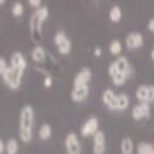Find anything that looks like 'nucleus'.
I'll list each match as a JSON object with an SVG mask.
<instances>
[{
  "instance_id": "obj_1",
  "label": "nucleus",
  "mask_w": 154,
  "mask_h": 154,
  "mask_svg": "<svg viewBox=\"0 0 154 154\" xmlns=\"http://www.w3.org/2000/svg\"><path fill=\"white\" fill-rule=\"evenodd\" d=\"M49 15V11L47 6H41L36 9V11L32 14L31 19H30V30L32 36L36 38V41H38L41 33H42V26H43V22L47 20Z\"/></svg>"
},
{
  "instance_id": "obj_2",
  "label": "nucleus",
  "mask_w": 154,
  "mask_h": 154,
  "mask_svg": "<svg viewBox=\"0 0 154 154\" xmlns=\"http://www.w3.org/2000/svg\"><path fill=\"white\" fill-rule=\"evenodd\" d=\"M3 76V80L4 83L11 89V90H16L19 89L21 82H22V76H23V70L20 69H15L12 68L11 66L8 67V69L4 72Z\"/></svg>"
},
{
  "instance_id": "obj_3",
  "label": "nucleus",
  "mask_w": 154,
  "mask_h": 154,
  "mask_svg": "<svg viewBox=\"0 0 154 154\" xmlns=\"http://www.w3.org/2000/svg\"><path fill=\"white\" fill-rule=\"evenodd\" d=\"M33 116L35 112L32 106L25 105L20 111V117H19V127L22 130H32L33 125Z\"/></svg>"
},
{
  "instance_id": "obj_4",
  "label": "nucleus",
  "mask_w": 154,
  "mask_h": 154,
  "mask_svg": "<svg viewBox=\"0 0 154 154\" xmlns=\"http://www.w3.org/2000/svg\"><path fill=\"white\" fill-rule=\"evenodd\" d=\"M64 144H66L67 154H80L82 153V144L79 142L78 136L74 132H70L67 134Z\"/></svg>"
},
{
  "instance_id": "obj_5",
  "label": "nucleus",
  "mask_w": 154,
  "mask_h": 154,
  "mask_svg": "<svg viewBox=\"0 0 154 154\" xmlns=\"http://www.w3.org/2000/svg\"><path fill=\"white\" fill-rule=\"evenodd\" d=\"M150 115V106L148 102H139L132 109V117L134 121H139L142 119H148Z\"/></svg>"
},
{
  "instance_id": "obj_6",
  "label": "nucleus",
  "mask_w": 154,
  "mask_h": 154,
  "mask_svg": "<svg viewBox=\"0 0 154 154\" xmlns=\"http://www.w3.org/2000/svg\"><path fill=\"white\" fill-rule=\"evenodd\" d=\"M99 131V120L96 117H90L88 119L84 125L80 127V133L83 137H89L94 136Z\"/></svg>"
},
{
  "instance_id": "obj_7",
  "label": "nucleus",
  "mask_w": 154,
  "mask_h": 154,
  "mask_svg": "<svg viewBox=\"0 0 154 154\" xmlns=\"http://www.w3.org/2000/svg\"><path fill=\"white\" fill-rule=\"evenodd\" d=\"M143 36L142 33L139 32H131L126 36V40H125V43H126V47L128 49H137V48H140L143 46Z\"/></svg>"
},
{
  "instance_id": "obj_8",
  "label": "nucleus",
  "mask_w": 154,
  "mask_h": 154,
  "mask_svg": "<svg viewBox=\"0 0 154 154\" xmlns=\"http://www.w3.org/2000/svg\"><path fill=\"white\" fill-rule=\"evenodd\" d=\"M106 152V137L102 131H97L94 134V147L93 153L94 154H105Z\"/></svg>"
},
{
  "instance_id": "obj_9",
  "label": "nucleus",
  "mask_w": 154,
  "mask_h": 154,
  "mask_svg": "<svg viewBox=\"0 0 154 154\" xmlns=\"http://www.w3.org/2000/svg\"><path fill=\"white\" fill-rule=\"evenodd\" d=\"M91 76H93V73L91 70L89 69L88 67H84L82 70L78 72V74L75 75L74 78V86H79V85H88L89 82L91 80Z\"/></svg>"
},
{
  "instance_id": "obj_10",
  "label": "nucleus",
  "mask_w": 154,
  "mask_h": 154,
  "mask_svg": "<svg viewBox=\"0 0 154 154\" xmlns=\"http://www.w3.org/2000/svg\"><path fill=\"white\" fill-rule=\"evenodd\" d=\"M10 66L15 69H20V70H23L27 68V60L25 58V56L21 53V52H14L11 54V58H10Z\"/></svg>"
},
{
  "instance_id": "obj_11",
  "label": "nucleus",
  "mask_w": 154,
  "mask_h": 154,
  "mask_svg": "<svg viewBox=\"0 0 154 154\" xmlns=\"http://www.w3.org/2000/svg\"><path fill=\"white\" fill-rule=\"evenodd\" d=\"M102 102H104L110 110L117 111V95L115 94V91L111 90V89H106V90L102 93Z\"/></svg>"
},
{
  "instance_id": "obj_12",
  "label": "nucleus",
  "mask_w": 154,
  "mask_h": 154,
  "mask_svg": "<svg viewBox=\"0 0 154 154\" xmlns=\"http://www.w3.org/2000/svg\"><path fill=\"white\" fill-rule=\"evenodd\" d=\"M88 95H89V85H79V86H74L70 96L74 102H82L88 97Z\"/></svg>"
},
{
  "instance_id": "obj_13",
  "label": "nucleus",
  "mask_w": 154,
  "mask_h": 154,
  "mask_svg": "<svg viewBox=\"0 0 154 154\" xmlns=\"http://www.w3.org/2000/svg\"><path fill=\"white\" fill-rule=\"evenodd\" d=\"M115 63H116L119 73L126 74L127 76H130L132 74V67H131L130 62H128V59L126 57H119L116 60H115Z\"/></svg>"
},
{
  "instance_id": "obj_14",
  "label": "nucleus",
  "mask_w": 154,
  "mask_h": 154,
  "mask_svg": "<svg viewBox=\"0 0 154 154\" xmlns=\"http://www.w3.org/2000/svg\"><path fill=\"white\" fill-rule=\"evenodd\" d=\"M121 153L122 154H132L134 150V144H133V140L131 137H123V139L121 140Z\"/></svg>"
},
{
  "instance_id": "obj_15",
  "label": "nucleus",
  "mask_w": 154,
  "mask_h": 154,
  "mask_svg": "<svg viewBox=\"0 0 154 154\" xmlns=\"http://www.w3.org/2000/svg\"><path fill=\"white\" fill-rule=\"evenodd\" d=\"M31 57L32 59L36 62V63H41L45 60L46 58V51L43 47L41 46H36L33 49H32V52H31Z\"/></svg>"
},
{
  "instance_id": "obj_16",
  "label": "nucleus",
  "mask_w": 154,
  "mask_h": 154,
  "mask_svg": "<svg viewBox=\"0 0 154 154\" xmlns=\"http://www.w3.org/2000/svg\"><path fill=\"white\" fill-rule=\"evenodd\" d=\"M136 97L139 102H148V85H139L136 90Z\"/></svg>"
},
{
  "instance_id": "obj_17",
  "label": "nucleus",
  "mask_w": 154,
  "mask_h": 154,
  "mask_svg": "<svg viewBox=\"0 0 154 154\" xmlns=\"http://www.w3.org/2000/svg\"><path fill=\"white\" fill-rule=\"evenodd\" d=\"M109 17L112 22H120L121 19H122V10L119 5H113L111 9H110V12H109Z\"/></svg>"
},
{
  "instance_id": "obj_18",
  "label": "nucleus",
  "mask_w": 154,
  "mask_h": 154,
  "mask_svg": "<svg viewBox=\"0 0 154 154\" xmlns=\"http://www.w3.org/2000/svg\"><path fill=\"white\" fill-rule=\"evenodd\" d=\"M130 106V97L127 94H119L117 95V111H125Z\"/></svg>"
},
{
  "instance_id": "obj_19",
  "label": "nucleus",
  "mask_w": 154,
  "mask_h": 154,
  "mask_svg": "<svg viewBox=\"0 0 154 154\" xmlns=\"http://www.w3.org/2000/svg\"><path fill=\"white\" fill-rule=\"evenodd\" d=\"M51 134H52V127L49 126V123H42L40 130H38V136L42 140L49 139Z\"/></svg>"
},
{
  "instance_id": "obj_20",
  "label": "nucleus",
  "mask_w": 154,
  "mask_h": 154,
  "mask_svg": "<svg viewBox=\"0 0 154 154\" xmlns=\"http://www.w3.org/2000/svg\"><path fill=\"white\" fill-rule=\"evenodd\" d=\"M153 153H154V147L150 143L140 142L137 146V154H153Z\"/></svg>"
},
{
  "instance_id": "obj_21",
  "label": "nucleus",
  "mask_w": 154,
  "mask_h": 154,
  "mask_svg": "<svg viewBox=\"0 0 154 154\" xmlns=\"http://www.w3.org/2000/svg\"><path fill=\"white\" fill-rule=\"evenodd\" d=\"M19 150V143L15 138H10L5 143V152L8 154H16Z\"/></svg>"
},
{
  "instance_id": "obj_22",
  "label": "nucleus",
  "mask_w": 154,
  "mask_h": 154,
  "mask_svg": "<svg viewBox=\"0 0 154 154\" xmlns=\"http://www.w3.org/2000/svg\"><path fill=\"white\" fill-rule=\"evenodd\" d=\"M57 48H58V52L60 54H63V56L70 53V51H72V42H70V40H69V38H66V40H64L62 43H59L57 46Z\"/></svg>"
},
{
  "instance_id": "obj_23",
  "label": "nucleus",
  "mask_w": 154,
  "mask_h": 154,
  "mask_svg": "<svg viewBox=\"0 0 154 154\" xmlns=\"http://www.w3.org/2000/svg\"><path fill=\"white\" fill-rule=\"evenodd\" d=\"M109 51H110V53L113 54V56H117L121 53V51H122V45L119 40H113L111 41L110 46H109Z\"/></svg>"
},
{
  "instance_id": "obj_24",
  "label": "nucleus",
  "mask_w": 154,
  "mask_h": 154,
  "mask_svg": "<svg viewBox=\"0 0 154 154\" xmlns=\"http://www.w3.org/2000/svg\"><path fill=\"white\" fill-rule=\"evenodd\" d=\"M19 137L23 143H29L32 139V130H22L19 128Z\"/></svg>"
},
{
  "instance_id": "obj_25",
  "label": "nucleus",
  "mask_w": 154,
  "mask_h": 154,
  "mask_svg": "<svg viewBox=\"0 0 154 154\" xmlns=\"http://www.w3.org/2000/svg\"><path fill=\"white\" fill-rule=\"evenodd\" d=\"M11 14H12V16H15V17L21 16L23 14V5L20 2L14 3L12 6H11Z\"/></svg>"
},
{
  "instance_id": "obj_26",
  "label": "nucleus",
  "mask_w": 154,
  "mask_h": 154,
  "mask_svg": "<svg viewBox=\"0 0 154 154\" xmlns=\"http://www.w3.org/2000/svg\"><path fill=\"white\" fill-rule=\"evenodd\" d=\"M127 78H128V76H127L126 74L117 73V74H116V75H115L113 78H112V83H113L115 85H117V86H121V85H123V84L126 83Z\"/></svg>"
},
{
  "instance_id": "obj_27",
  "label": "nucleus",
  "mask_w": 154,
  "mask_h": 154,
  "mask_svg": "<svg viewBox=\"0 0 154 154\" xmlns=\"http://www.w3.org/2000/svg\"><path fill=\"white\" fill-rule=\"evenodd\" d=\"M66 38H68L67 37V35H66V32L64 31H58L56 35H54V38H53V41H54V43H56V46H58L59 43H62Z\"/></svg>"
},
{
  "instance_id": "obj_28",
  "label": "nucleus",
  "mask_w": 154,
  "mask_h": 154,
  "mask_svg": "<svg viewBox=\"0 0 154 154\" xmlns=\"http://www.w3.org/2000/svg\"><path fill=\"white\" fill-rule=\"evenodd\" d=\"M107 72H109V75L111 76V78H113V76L119 73V70H117V67H116V63H115V60H113L112 63H110V66H109Z\"/></svg>"
},
{
  "instance_id": "obj_29",
  "label": "nucleus",
  "mask_w": 154,
  "mask_h": 154,
  "mask_svg": "<svg viewBox=\"0 0 154 154\" xmlns=\"http://www.w3.org/2000/svg\"><path fill=\"white\" fill-rule=\"evenodd\" d=\"M8 67H9V66H8L5 58H4V57H0V75L4 74V72L8 69Z\"/></svg>"
},
{
  "instance_id": "obj_30",
  "label": "nucleus",
  "mask_w": 154,
  "mask_h": 154,
  "mask_svg": "<svg viewBox=\"0 0 154 154\" xmlns=\"http://www.w3.org/2000/svg\"><path fill=\"white\" fill-rule=\"evenodd\" d=\"M154 102V85H148V104Z\"/></svg>"
},
{
  "instance_id": "obj_31",
  "label": "nucleus",
  "mask_w": 154,
  "mask_h": 154,
  "mask_svg": "<svg viewBox=\"0 0 154 154\" xmlns=\"http://www.w3.org/2000/svg\"><path fill=\"white\" fill-rule=\"evenodd\" d=\"M29 5H31L32 8H36V9H38V8H41V2L40 0H29Z\"/></svg>"
},
{
  "instance_id": "obj_32",
  "label": "nucleus",
  "mask_w": 154,
  "mask_h": 154,
  "mask_svg": "<svg viewBox=\"0 0 154 154\" xmlns=\"http://www.w3.org/2000/svg\"><path fill=\"white\" fill-rule=\"evenodd\" d=\"M43 84H45V86H46V88H49L51 85H52V78H51L49 75H47L46 78H45V82H43Z\"/></svg>"
},
{
  "instance_id": "obj_33",
  "label": "nucleus",
  "mask_w": 154,
  "mask_h": 154,
  "mask_svg": "<svg viewBox=\"0 0 154 154\" xmlns=\"http://www.w3.org/2000/svg\"><path fill=\"white\" fill-rule=\"evenodd\" d=\"M148 30H149L150 32H153V33H154V17H153V19H150V20H149V22H148Z\"/></svg>"
},
{
  "instance_id": "obj_34",
  "label": "nucleus",
  "mask_w": 154,
  "mask_h": 154,
  "mask_svg": "<svg viewBox=\"0 0 154 154\" xmlns=\"http://www.w3.org/2000/svg\"><path fill=\"white\" fill-rule=\"evenodd\" d=\"M5 152V143L3 139H0V154H3Z\"/></svg>"
},
{
  "instance_id": "obj_35",
  "label": "nucleus",
  "mask_w": 154,
  "mask_h": 154,
  "mask_svg": "<svg viewBox=\"0 0 154 154\" xmlns=\"http://www.w3.org/2000/svg\"><path fill=\"white\" fill-rule=\"evenodd\" d=\"M101 53H102V51H101V48H100V47H96V48L94 49V54H95L96 57H100V56H101Z\"/></svg>"
},
{
  "instance_id": "obj_36",
  "label": "nucleus",
  "mask_w": 154,
  "mask_h": 154,
  "mask_svg": "<svg viewBox=\"0 0 154 154\" xmlns=\"http://www.w3.org/2000/svg\"><path fill=\"white\" fill-rule=\"evenodd\" d=\"M150 58H152V60L154 62V47H153V49H152V52H150Z\"/></svg>"
},
{
  "instance_id": "obj_37",
  "label": "nucleus",
  "mask_w": 154,
  "mask_h": 154,
  "mask_svg": "<svg viewBox=\"0 0 154 154\" xmlns=\"http://www.w3.org/2000/svg\"><path fill=\"white\" fill-rule=\"evenodd\" d=\"M5 4V0H0V5H4Z\"/></svg>"
},
{
  "instance_id": "obj_38",
  "label": "nucleus",
  "mask_w": 154,
  "mask_h": 154,
  "mask_svg": "<svg viewBox=\"0 0 154 154\" xmlns=\"http://www.w3.org/2000/svg\"><path fill=\"white\" fill-rule=\"evenodd\" d=\"M153 154H154V153H153Z\"/></svg>"
}]
</instances>
